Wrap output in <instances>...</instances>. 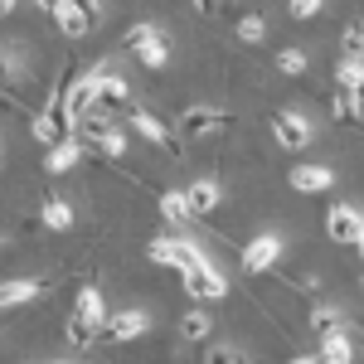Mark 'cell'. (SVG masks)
I'll return each instance as SVG.
<instances>
[{"instance_id": "cell-1", "label": "cell", "mask_w": 364, "mask_h": 364, "mask_svg": "<svg viewBox=\"0 0 364 364\" xmlns=\"http://www.w3.org/2000/svg\"><path fill=\"white\" fill-rule=\"evenodd\" d=\"M122 49L127 54H136L141 68H151V73H161L170 63V39H166V29L161 25H151V20H136V25L122 34Z\"/></svg>"}, {"instance_id": "cell-2", "label": "cell", "mask_w": 364, "mask_h": 364, "mask_svg": "<svg viewBox=\"0 0 364 364\" xmlns=\"http://www.w3.org/2000/svg\"><path fill=\"white\" fill-rule=\"evenodd\" d=\"M228 127H233V117L224 107H214V102H195V107H185L175 117V136L180 141H209L219 132H228Z\"/></svg>"}, {"instance_id": "cell-3", "label": "cell", "mask_w": 364, "mask_h": 364, "mask_svg": "<svg viewBox=\"0 0 364 364\" xmlns=\"http://www.w3.org/2000/svg\"><path fill=\"white\" fill-rule=\"evenodd\" d=\"M180 282H185V291L195 296V301H219V296H228V277H224V267L214 262V257H204L199 252L195 262L180 272Z\"/></svg>"}, {"instance_id": "cell-4", "label": "cell", "mask_w": 364, "mask_h": 364, "mask_svg": "<svg viewBox=\"0 0 364 364\" xmlns=\"http://www.w3.org/2000/svg\"><path fill=\"white\" fill-rule=\"evenodd\" d=\"M122 112H127V122H132V132H141V136L151 141V146H161L170 161H180V136H175V132H170V127H166V122H161L156 112H151L146 102H127Z\"/></svg>"}, {"instance_id": "cell-5", "label": "cell", "mask_w": 364, "mask_h": 364, "mask_svg": "<svg viewBox=\"0 0 364 364\" xmlns=\"http://www.w3.org/2000/svg\"><path fill=\"white\" fill-rule=\"evenodd\" d=\"M146 331H151V311L122 306V311H107V316H102L97 340H107V345H127V340H141Z\"/></svg>"}, {"instance_id": "cell-6", "label": "cell", "mask_w": 364, "mask_h": 364, "mask_svg": "<svg viewBox=\"0 0 364 364\" xmlns=\"http://www.w3.org/2000/svg\"><path fill=\"white\" fill-rule=\"evenodd\" d=\"M29 132H34V141L39 146H54V141H63L73 127H68V107H63V83H58V92L34 112V122H29Z\"/></svg>"}, {"instance_id": "cell-7", "label": "cell", "mask_w": 364, "mask_h": 364, "mask_svg": "<svg viewBox=\"0 0 364 364\" xmlns=\"http://www.w3.org/2000/svg\"><path fill=\"white\" fill-rule=\"evenodd\" d=\"M97 10H102V0H63L54 10V25L63 39H87L92 25H97Z\"/></svg>"}, {"instance_id": "cell-8", "label": "cell", "mask_w": 364, "mask_h": 364, "mask_svg": "<svg viewBox=\"0 0 364 364\" xmlns=\"http://www.w3.org/2000/svg\"><path fill=\"white\" fill-rule=\"evenodd\" d=\"M267 127H272V141H277L282 151H306L311 141H316V132H311V122H306L301 112H296V107H277Z\"/></svg>"}, {"instance_id": "cell-9", "label": "cell", "mask_w": 364, "mask_h": 364, "mask_svg": "<svg viewBox=\"0 0 364 364\" xmlns=\"http://www.w3.org/2000/svg\"><path fill=\"white\" fill-rule=\"evenodd\" d=\"M151 262L156 267H175V272H185L190 262L199 257V248L190 243V238H180V233H161V238H151Z\"/></svg>"}, {"instance_id": "cell-10", "label": "cell", "mask_w": 364, "mask_h": 364, "mask_svg": "<svg viewBox=\"0 0 364 364\" xmlns=\"http://www.w3.org/2000/svg\"><path fill=\"white\" fill-rule=\"evenodd\" d=\"M92 68H97V107H107V112L127 107L132 102V83L117 73V58H97Z\"/></svg>"}, {"instance_id": "cell-11", "label": "cell", "mask_w": 364, "mask_h": 364, "mask_svg": "<svg viewBox=\"0 0 364 364\" xmlns=\"http://www.w3.org/2000/svg\"><path fill=\"white\" fill-rule=\"evenodd\" d=\"M360 233H364V214L355 204H331V209H326V238H331V243H345V248H350Z\"/></svg>"}, {"instance_id": "cell-12", "label": "cell", "mask_w": 364, "mask_h": 364, "mask_svg": "<svg viewBox=\"0 0 364 364\" xmlns=\"http://www.w3.org/2000/svg\"><path fill=\"white\" fill-rule=\"evenodd\" d=\"M63 107H68V127H73V117H83L87 107H97V68H87V73H78V78L63 83Z\"/></svg>"}, {"instance_id": "cell-13", "label": "cell", "mask_w": 364, "mask_h": 364, "mask_svg": "<svg viewBox=\"0 0 364 364\" xmlns=\"http://www.w3.org/2000/svg\"><path fill=\"white\" fill-rule=\"evenodd\" d=\"M282 262V238L277 233H257L243 243V272H272Z\"/></svg>"}, {"instance_id": "cell-14", "label": "cell", "mask_w": 364, "mask_h": 364, "mask_svg": "<svg viewBox=\"0 0 364 364\" xmlns=\"http://www.w3.org/2000/svg\"><path fill=\"white\" fill-rule=\"evenodd\" d=\"M287 185L296 195H326V190H336V170L331 166H296L287 175Z\"/></svg>"}, {"instance_id": "cell-15", "label": "cell", "mask_w": 364, "mask_h": 364, "mask_svg": "<svg viewBox=\"0 0 364 364\" xmlns=\"http://www.w3.org/2000/svg\"><path fill=\"white\" fill-rule=\"evenodd\" d=\"M185 199H190L195 219H209V214L224 204V185H219V180H190V185H185Z\"/></svg>"}, {"instance_id": "cell-16", "label": "cell", "mask_w": 364, "mask_h": 364, "mask_svg": "<svg viewBox=\"0 0 364 364\" xmlns=\"http://www.w3.org/2000/svg\"><path fill=\"white\" fill-rule=\"evenodd\" d=\"M83 136H73V132H68V136L63 141H54V146H49V156H44V170H49V175H63V170H73L78 166V161H83Z\"/></svg>"}, {"instance_id": "cell-17", "label": "cell", "mask_w": 364, "mask_h": 364, "mask_svg": "<svg viewBox=\"0 0 364 364\" xmlns=\"http://www.w3.org/2000/svg\"><path fill=\"white\" fill-rule=\"evenodd\" d=\"M331 117L336 122H345V127H360L364 122V97H360V87H340L331 92Z\"/></svg>"}, {"instance_id": "cell-18", "label": "cell", "mask_w": 364, "mask_h": 364, "mask_svg": "<svg viewBox=\"0 0 364 364\" xmlns=\"http://www.w3.org/2000/svg\"><path fill=\"white\" fill-rule=\"evenodd\" d=\"M306 326H311V336L321 340V336H336V331H350V321H345V311L331 306V301H316L306 316Z\"/></svg>"}, {"instance_id": "cell-19", "label": "cell", "mask_w": 364, "mask_h": 364, "mask_svg": "<svg viewBox=\"0 0 364 364\" xmlns=\"http://www.w3.org/2000/svg\"><path fill=\"white\" fill-rule=\"evenodd\" d=\"M73 316L83 321V326H92V336H97V326H102V316H107V296L87 282L83 291H78V306H73Z\"/></svg>"}, {"instance_id": "cell-20", "label": "cell", "mask_w": 364, "mask_h": 364, "mask_svg": "<svg viewBox=\"0 0 364 364\" xmlns=\"http://www.w3.org/2000/svg\"><path fill=\"white\" fill-rule=\"evenodd\" d=\"M73 219H78V214H73V204H68L63 195H49L44 204H39V224H44V228H54V233L73 228Z\"/></svg>"}, {"instance_id": "cell-21", "label": "cell", "mask_w": 364, "mask_h": 364, "mask_svg": "<svg viewBox=\"0 0 364 364\" xmlns=\"http://www.w3.org/2000/svg\"><path fill=\"white\" fill-rule=\"evenodd\" d=\"M161 219H166L170 228H185V224H195V209H190V199H185V190H166V195H161Z\"/></svg>"}, {"instance_id": "cell-22", "label": "cell", "mask_w": 364, "mask_h": 364, "mask_svg": "<svg viewBox=\"0 0 364 364\" xmlns=\"http://www.w3.org/2000/svg\"><path fill=\"white\" fill-rule=\"evenodd\" d=\"M316 360L350 364V360H355V340H350V331H336V336H321V345H316Z\"/></svg>"}, {"instance_id": "cell-23", "label": "cell", "mask_w": 364, "mask_h": 364, "mask_svg": "<svg viewBox=\"0 0 364 364\" xmlns=\"http://www.w3.org/2000/svg\"><path fill=\"white\" fill-rule=\"evenodd\" d=\"M39 296V282L34 277H15V282H0V311H15Z\"/></svg>"}, {"instance_id": "cell-24", "label": "cell", "mask_w": 364, "mask_h": 364, "mask_svg": "<svg viewBox=\"0 0 364 364\" xmlns=\"http://www.w3.org/2000/svg\"><path fill=\"white\" fill-rule=\"evenodd\" d=\"M180 336L185 340H209L214 336V316H209L204 306H190L185 316H180Z\"/></svg>"}, {"instance_id": "cell-25", "label": "cell", "mask_w": 364, "mask_h": 364, "mask_svg": "<svg viewBox=\"0 0 364 364\" xmlns=\"http://www.w3.org/2000/svg\"><path fill=\"white\" fill-rule=\"evenodd\" d=\"M20 78H25V54L10 49V44H0V87H15Z\"/></svg>"}, {"instance_id": "cell-26", "label": "cell", "mask_w": 364, "mask_h": 364, "mask_svg": "<svg viewBox=\"0 0 364 364\" xmlns=\"http://www.w3.org/2000/svg\"><path fill=\"white\" fill-rule=\"evenodd\" d=\"M272 63H277V73H287V78H301V73L311 68L306 49H296V44H291V49H282V54L272 58Z\"/></svg>"}, {"instance_id": "cell-27", "label": "cell", "mask_w": 364, "mask_h": 364, "mask_svg": "<svg viewBox=\"0 0 364 364\" xmlns=\"http://www.w3.org/2000/svg\"><path fill=\"white\" fill-rule=\"evenodd\" d=\"M336 83H340V87H360V83H364V58H360V54H345V58L336 63Z\"/></svg>"}, {"instance_id": "cell-28", "label": "cell", "mask_w": 364, "mask_h": 364, "mask_svg": "<svg viewBox=\"0 0 364 364\" xmlns=\"http://www.w3.org/2000/svg\"><path fill=\"white\" fill-rule=\"evenodd\" d=\"M233 34H238L243 44H262V39H267V20H262V15H243V20L233 25Z\"/></svg>"}, {"instance_id": "cell-29", "label": "cell", "mask_w": 364, "mask_h": 364, "mask_svg": "<svg viewBox=\"0 0 364 364\" xmlns=\"http://www.w3.org/2000/svg\"><path fill=\"white\" fill-rule=\"evenodd\" d=\"M340 54H360L364 58V20H350L340 29Z\"/></svg>"}, {"instance_id": "cell-30", "label": "cell", "mask_w": 364, "mask_h": 364, "mask_svg": "<svg viewBox=\"0 0 364 364\" xmlns=\"http://www.w3.org/2000/svg\"><path fill=\"white\" fill-rule=\"evenodd\" d=\"M63 340H68V345H73V350H83V345H92V326H83V321H78V316H68V326H63Z\"/></svg>"}, {"instance_id": "cell-31", "label": "cell", "mask_w": 364, "mask_h": 364, "mask_svg": "<svg viewBox=\"0 0 364 364\" xmlns=\"http://www.w3.org/2000/svg\"><path fill=\"white\" fill-rule=\"evenodd\" d=\"M321 10H326V0H287V15H291V20H301V25L316 20Z\"/></svg>"}, {"instance_id": "cell-32", "label": "cell", "mask_w": 364, "mask_h": 364, "mask_svg": "<svg viewBox=\"0 0 364 364\" xmlns=\"http://www.w3.org/2000/svg\"><path fill=\"white\" fill-rule=\"evenodd\" d=\"M209 364H238V360H248L238 345H209V355H204Z\"/></svg>"}, {"instance_id": "cell-33", "label": "cell", "mask_w": 364, "mask_h": 364, "mask_svg": "<svg viewBox=\"0 0 364 364\" xmlns=\"http://www.w3.org/2000/svg\"><path fill=\"white\" fill-rule=\"evenodd\" d=\"M195 10L199 15H219V0H195Z\"/></svg>"}, {"instance_id": "cell-34", "label": "cell", "mask_w": 364, "mask_h": 364, "mask_svg": "<svg viewBox=\"0 0 364 364\" xmlns=\"http://www.w3.org/2000/svg\"><path fill=\"white\" fill-rule=\"evenodd\" d=\"M15 10H20V0H0V20H5V15H15Z\"/></svg>"}, {"instance_id": "cell-35", "label": "cell", "mask_w": 364, "mask_h": 364, "mask_svg": "<svg viewBox=\"0 0 364 364\" xmlns=\"http://www.w3.org/2000/svg\"><path fill=\"white\" fill-rule=\"evenodd\" d=\"M350 248H355V257H360V267H364V233L355 238V243H350Z\"/></svg>"}, {"instance_id": "cell-36", "label": "cell", "mask_w": 364, "mask_h": 364, "mask_svg": "<svg viewBox=\"0 0 364 364\" xmlns=\"http://www.w3.org/2000/svg\"><path fill=\"white\" fill-rule=\"evenodd\" d=\"M34 5H39V10H49V15H54L58 5H63V0H34Z\"/></svg>"}, {"instance_id": "cell-37", "label": "cell", "mask_w": 364, "mask_h": 364, "mask_svg": "<svg viewBox=\"0 0 364 364\" xmlns=\"http://www.w3.org/2000/svg\"><path fill=\"white\" fill-rule=\"evenodd\" d=\"M360 291H364V277H360Z\"/></svg>"}]
</instances>
